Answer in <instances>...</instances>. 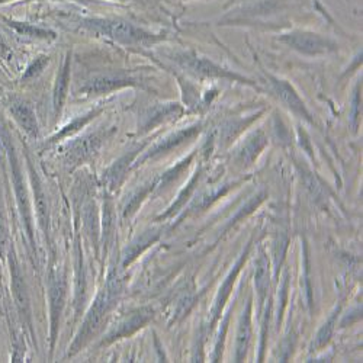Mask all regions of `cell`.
<instances>
[{
  "mask_svg": "<svg viewBox=\"0 0 363 363\" xmlns=\"http://www.w3.org/2000/svg\"><path fill=\"white\" fill-rule=\"evenodd\" d=\"M121 289H123V286H121L119 277L115 274H111L106 281V285L98 294L94 306L90 307V310L82 324L79 335L76 336V339L70 347V352H69L70 356H73L79 350H82L90 340L96 336V333L104 325L106 315L116 304V301L121 295Z\"/></svg>",
  "mask_w": 363,
  "mask_h": 363,
  "instance_id": "6da1fadb",
  "label": "cell"
},
{
  "mask_svg": "<svg viewBox=\"0 0 363 363\" xmlns=\"http://www.w3.org/2000/svg\"><path fill=\"white\" fill-rule=\"evenodd\" d=\"M80 25L90 33L106 37L124 45H148L162 40V37L124 19L89 18L83 19Z\"/></svg>",
  "mask_w": 363,
  "mask_h": 363,
  "instance_id": "7a4b0ae2",
  "label": "cell"
},
{
  "mask_svg": "<svg viewBox=\"0 0 363 363\" xmlns=\"http://www.w3.org/2000/svg\"><path fill=\"white\" fill-rule=\"evenodd\" d=\"M5 144H6V150L8 155L11 159V166H12V177H13V188H15V194H16V201H18V206L21 211V217L23 221V225L26 228V234L29 237V243L31 246H34V231H33V213H31V206H29V198H28V191L25 186L23 182V174H22V169H21V163L18 160V156L13 150V145L11 143L9 135H5Z\"/></svg>",
  "mask_w": 363,
  "mask_h": 363,
  "instance_id": "3957f363",
  "label": "cell"
},
{
  "mask_svg": "<svg viewBox=\"0 0 363 363\" xmlns=\"http://www.w3.org/2000/svg\"><path fill=\"white\" fill-rule=\"evenodd\" d=\"M281 41L285 43L288 47H291L302 54H307V55L328 54L337 48V45L331 40H328L320 34H314V33L295 31V33L284 35L281 38Z\"/></svg>",
  "mask_w": 363,
  "mask_h": 363,
  "instance_id": "277c9868",
  "label": "cell"
},
{
  "mask_svg": "<svg viewBox=\"0 0 363 363\" xmlns=\"http://www.w3.org/2000/svg\"><path fill=\"white\" fill-rule=\"evenodd\" d=\"M153 315H155V311L151 308H147V307L138 308V310L130 313L124 318H121L108 331V335L104 337L101 345L106 346V345H111V343H113L119 339H124V337H128V336L134 335L137 330L144 327L151 318H153Z\"/></svg>",
  "mask_w": 363,
  "mask_h": 363,
  "instance_id": "5b68a950",
  "label": "cell"
},
{
  "mask_svg": "<svg viewBox=\"0 0 363 363\" xmlns=\"http://www.w3.org/2000/svg\"><path fill=\"white\" fill-rule=\"evenodd\" d=\"M106 137V131H96L92 134H87L82 138H77L72 143H69L65 150L63 155L66 162L70 164H79L87 160L89 157H92L96 151L101 148L104 140Z\"/></svg>",
  "mask_w": 363,
  "mask_h": 363,
  "instance_id": "8992f818",
  "label": "cell"
},
{
  "mask_svg": "<svg viewBox=\"0 0 363 363\" xmlns=\"http://www.w3.org/2000/svg\"><path fill=\"white\" fill-rule=\"evenodd\" d=\"M173 60L182 69H185L188 73H191L196 77H211V79H214V77H233V79H240L241 80V77L223 70L221 67L216 66L213 62H209V60L198 57L192 52L176 54Z\"/></svg>",
  "mask_w": 363,
  "mask_h": 363,
  "instance_id": "52a82bcc",
  "label": "cell"
},
{
  "mask_svg": "<svg viewBox=\"0 0 363 363\" xmlns=\"http://www.w3.org/2000/svg\"><path fill=\"white\" fill-rule=\"evenodd\" d=\"M8 259H9V269H11V286H12V294L16 302V307L22 314V317H25L26 323L29 324V317H31V314H29L31 313L29 311V295H28L26 282L21 270L19 262L16 259L13 246H9L8 249Z\"/></svg>",
  "mask_w": 363,
  "mask_h": 363,
  "instance_id": "ba28073f",
  "label": "cell"
},
{
  "mask_svg": "<svg viewBox=\"0 0 363 363\" xmlns=\"http://www.w3.org/2000/svg\"><path fill=\"white\" fill-rule=\"evenodd\" d=\"M6 108L12 118L16 121V124L31 137L38 135V121L34 108L28 101L19 96H9L6 101Z\"/></svg>",
  "mask_w": 363,
  "mask_h": 363,
  "instance_id": "9c48e42d",
  "label": "cell"
},
{
  "mask_svg": "<svg viewBox=\"0 0 363 363\" xmlns=\"http://www.w3.org/2000/svg\"><path fill=\"white\" fill-rule=\"evenodd\" d=\"M66 278L62 274H55L50 282V313H51V340L52 346L55 342L57 330L60 324V317H62L66 299Z\"/></svg>",
  "mask_w": 363,
  "mask_h": 363,
  "instance_id": "30bf717a",
  "label": "cell"
},
{
  "mask_svg": "<svg viewBox=\"0 0 363 363\" xmlns=\"http://www.w3.org/2000/svg\"><path fill=\"white\" fill-rule=\"evenodd\" d=\"M137 84V79L128 76V74H105V76H96L90 79L83 90L87 94H108L113 92L116 89L125 87V86H134Z\"/></svg>",
  "mask_w": 363,
  "mask_h": 363,
  "instance_id": "8fae6325",
  "label": "cell"
},
{
  "mask_svg": "<svg viewBox=\"0 0 363 363\" xmlns=\"http://www.w3.org/2000/svg\"><path fill=\"white\" fill-rule=\"evenodd\" d=\"M28 170H29V177H31V185H33V192H34V203H35V211H37V218L40 223L41 230L44 234H48L50 230V214H48V205H47V196L43 189L41 180L37 174V172L33 167L31 160L28 159Z\"/></svg>",
  "mask_w": 363,
  "mask_h": 363,
  "instance_id": "7c38bea8",
  "label": "cell"
},
{
  "mask_svg": "<svg viewBox=\"0 0 363 363\" xmlns=\"http://www.w3.org/2000/svg\"><path fill=\"white\" fill-rule=\"evenodd\" d=\"M272 84H274V92L277 94V96L296 115L306 118L307 121H311V115L307 111L304 102L298 96V94L294 90V87L285 82V80H278L274 79L272 80Z\"/></svg>",
  "mask_w": 363,
  "mask_h": 363,
  "instance_id": "4fadbf2b",
  "label": "cell"
},
{
  "mask_svg": "<svg viewBox=\"0 0 363 363\" xmlns=\"http://www.w3.org/2000/svg\"><path fill=\"white\" fill-rule=\"evenodd\" d=\"M252 302L249 301V304L246 310L243 311V315H241L240 325H238V333H237V353H235V360L241 362L246 356L250 336H252Z\"/></svg>",
  "mask_w": 363,
  "mask_h": 363,
  "instance_id": "5bb4252c",
  "label": "cell"
},
{
  "mask_svg": "<svg viewBox=\"0 0 363 363\" xmlns=\"http://www.w3.org/2000/svg\"><path fill=\"white\" fill-rule=\"evenodd\" d=\"M196 133H199V127H192V128H188V130H184V131H179V133H176V134H173V135L164 138L162 143L156 144L153 148H150V150L147 151V153L141 157V162H144V160H147V159H150V157H156V156H159V155L166 153V151L172 150L173 147H176V145L184 143V141L192 138Z\"/></svg>",
  "mask_w": 363,
  "mask_h": 363,
  "instance_id": "9a60e30c",
  "label": "cell"
},
{
  "mask_svg": "<svg viewBox=\"0 0 363 363\" xmlns=\"http://www.w3.org/2000/svg\"><path fill=\"white\" fill-rule=\"evenodd\" d=\"M246 257H247V252L240 257V260L235 263L234 269L231 270V274L228 275L227 281H225L224 285L221 286L220 294H218V298H217V302H216V307H214V310H213V318H211V324H216L217 320L220 318L221 310H223V307L225 306V301H227L228 296H230V292H231V289H233V285H234V282H235V278H237V275H238V272H240L241 266L245 264Z\"/></svg>",
  "mask_w": 363,
  "mask_h": 363,
  "instance_id": "2e32d148",
  "label": "cell"
},
{
  "mask_svg": "<svg viewBox=\"0 0 363 363\" xmlns=\"http://www.w3.org/2000/svg\"><path fill=\"white\" fill-rule=\"evenodd\" d=\"M69 82H70V54L65 60L63 67L60 69L58 76H57V83H55V89H54V112H55V116H58V113H60V111H62L63 104L66 101Z\"/></svg>",
  "mask_w": 363,
  "mask_h": 363,
  "instance_id": "e0dca14e",
  "label": "cell"
},
{
  "mask_svg": "<svg viewBox=\"0 0 363 363\" xmlns=\"http://www.w3.org/2000/svg\"><path fill=\"white\" fill-rule=\"evenodd\" d=\"M134 156H135V151H134V153H130V155H127V156H124V157H121V159H119L118 162H115V164L111 166L109 170L105 173V180H106V184H108L111 188H118L121 182L124 180L125 173H127V170H128V167H130V163L133 162Z\"/></svg>",
  "mask_w": 363,
  "mask_h": 363,
  "instance_id": "ac0fdd59",
  "label": "cell"
},
{
  "mask_svg": "<svg viewBox=\"0 0 363 363\" xmlns=\"http://www.w3.org/2000/svg\"><path fill=\"white\" fill-rule=\"evenodd\" d=\"M2 18V21L11 26L13 31L19 35H25V37H35V38H54L55 35L50 31H45V29H41V28H37V26H33L31 23H26V22H18V21H13V19H8L5 16H0Z\"/></svg>",
  "mask_w": 363,
  "mask_h": 363,
  "instance_id": "d6986e66",
  "label": "cell"
},
{
  "mask_svg": "<svg viewBox=\"0 0 363 363\" xmlns=\"http://www.w3.org/2000/svg\"><path fill=\"white\" fill-rule=\"evenodd\" d=\"M159 238V231L151 230V231H145L141 237H138L134 243H131V246L127 250L125 255V260H124V266H127L128 263H131L145 247H148L153 241H156Z\"/></svg>",
  "mask_w": 363,
  "mask_h": 363,
  "instance_id": "ffe728a7",
  "label": "cell"
},
{
  "mask_svg": "<svg viewBox=\"0 0 363 363\" xmlns=\"http://www.w3.org/2000/svg\"><path fill=\"white\" fill-rule=\"evenodd\" d=\"M266 145V138L263 134H256L253 135L247 144L241 148L240 151V156H238V160L241 163H246V164H250L256 157L257 155L260 153V151L263 150V147Z\"/></svg>",
  "mask_w": 363,
  "mask_h": 363,
  "instance_id": "44dd1931",
  "label": "cell"
},
{
  "mask_svg": "<svg viewBox=\"0 0 363 363\" xmlns=\"http://www.w3.org/2000/svg\"><path fill=\"white\" fill-rule=\"evenodd\" d=\"M101 113V109H95V111H90V112H87L86 115H83V116H77L76 119H73L72 123L69 124V125H66L62 131L60 133H57L52 138H51V143H57V141H60V140H63V138H67L69 135H73L74 133H77L80 128H83L90 119H94L96 115H99Z\"/></svg>",
  "mask_w": 363,
  "mask_h": 363,
  "instance_id": "7402d4cb",
  "label": "cell"
},
{
  "mask_svg": "<svg viewBox=\"0 0 363 363\" xmlns=\"http://www.w3.org/2000/svg\"><path fill=\"white\" fill-rule=\"evenodd\" d=\"M177 109V106H173V105H169V106H160L155 111H151L147 116H144V121H143V131H148L153 128L155 125L160 124L162 121L167 116H170L174 111Z\"/></svg>",
  "mask_w": 363,
  "mask_h": 363,
  "instance_id": "603a6c76",
  "label": "cell"
},
{
  "mask_svg": "<svg viewBox=\"0 0 363 363\" xmlns=\"http://www.w3.org/2000/svg\"><path fill=\"white\" fill-rule=\"evenodd\" d=\"M255 281H256V289L260 296V301H263L264 294L269 286V266H267V260L264 257H260V260L257 262Z\"/></svg>",
  "mask_w": 363,
  "mask_h": 363,
  "instance_id": "cb8c5ba5",
  "label": "cell"
},
{
  "mask_svg": "<svg viewBox=\"0 0 363 363\" xmlns=\"http://www.w3.org/2000/svg\"><path fill=\"white\" fill-rule=\"evenodd\" d=\"M9 249V227L5 214V205L0 195V257L5 256Z\"/></svg>",
  "mask_w": 363,
  "mask_h": 363,
  "instance_id": "d4e9b609",
  "label": "cell"
},
{
  "mask_svg": "<svg viewBox=\"0 0 363 363\" xmlns=\"http://www.w3.org/2000/svg\"><path fill=\"white\" fill-rule=\"evenodd\" d=\"M50 63V57L47 55H40L37 57L34 62L28 66L25 74L22 76V80L28 82V80H33L35 79L37 76H40L43 73V70L47 67V65Z\"/></svg>",
  "mask_w": 363,
  "mask_h": 363,
  "instance_id": "484cf974",
  "label": "cell"
},
{
  "mask_svg": "<svg viewBox=\"0 0 363 363\" xmlns=\"http://www.w3.org/2000/svg\"><path fill=\"white\" fill-rule=\"evenodd\" d=\"M156 185H157V182H153V184L145 185V188H144V189H141L138 194H135V195L128 201V203H127V206H125V213H124V216H125V217H130L133 213H135L137 208H138V205L141 203V201L148 195V192H150V191H153V188H155Z\"/></svg>",
  "mask_w": 363,
  "mask_h": 363,
  "instance_id": "4316f807",
  "label": "cell"
},
{
  "mask_svg": "<svg viewBox=\"0 0 363 363\" xmlns=\"http://www.w3.org/2000/svg\"><path fill=\"white\" fill-rule=\"evenodd\" d=\"M336 317H337V313H335L331 315V318L321 327V330L318 331L317 335V340H315V346L317 347H323L328 343L331 335H333V330H335V323H336Z\"/></svg>",
  "mask_w": 363,
  "mask_h": 363,
  "instance_id": "83f0119b",
  "label": "cell"
},
{
  "mask_svg": "<svg viewBox=\"0 0 363 363\" xmlns=\"http://www.w3.org/2000/svg\"><path fill=\"white\" fill-rule=\"evenodd\" d=\"M0 55H4L6 60H9V57L12 55V51H11L6 40L4 38L2 33H0Z\"/></svg>",
  "mask_w": 363,
  "mask_h": 363,
  "instance_id": "f1b7e54d",
  "label": "cell"
},
{
  "mask_svg": "<svg viewBox=\"0 0 363 363\" xmlns=\"http://www.w3.org/2000/svg\"><path fill=\"white\" fill-rule=\"evenodd\" d=\"M5 2H9V0H0V4H5Z\"/></svg>",
  "mask_w": 363,
  "mask_h": 363,
  "instance_id": "f546056e",
  "label": "cell"
},
{
  "mask_svg": "<svg viewBox=\"0 0 363 363\" xmlns=\"http://www.w3.org/2000/svg\"><path fill=\"white\" fill-rule=\"evenodd\" d=\"M76 2H82V0H76Z\"/></svg>",
  "mask_w": 363,
  "mask_h": 363,
  "instance_id": "4dcf8cb0",
  "label": "cell"
}]
</instances>
